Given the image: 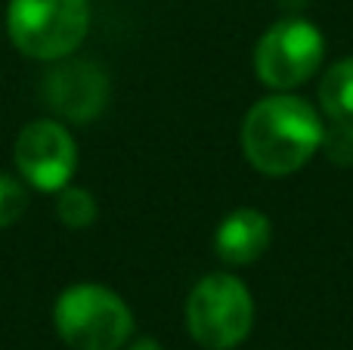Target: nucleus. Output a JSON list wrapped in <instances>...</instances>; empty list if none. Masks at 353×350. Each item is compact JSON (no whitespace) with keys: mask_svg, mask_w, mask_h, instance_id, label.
<instances>
[{"mask_svg":"<svg viewBox=\"0 0 353 350\" xmlns=\"http://www.w3.org/2000/svg\"><path fill=\"white\" fill-rule=\"evenodd\" d=\"M323 118L301 96L276 93L251 105L242 124V149L267 177L294 174L323 146Z\"/></svg>","mask_w":353,"mask_h":350,"instance_id":"obj_1","label":"nucleus"},{"mask_svg":"<svg viewBox=\"0 0 353 350\" xmlns=\"http://www.w3.org/2000/svg\"><path fill=\"white\" fill-rule=\"evenodd\" d=\"M56 332L74 350H121L134 332L130 307L103 285H72L53 307Z\"/></svg>","mask_w":353,"mask_h":350,"instance_id":"obj_2","label":"nucleus"},{"mask_svg":"<svg viewBox=\"0 0 353 350\" xmlns=\"http://www.w3.org/2000/svg\"><path fill=\"white\" fill-rule=\"evenodd\" d=\"M90 28L87 0H10L6 31L25 56L65 59Z\"/></svg>","mask_w":353,"mask_h":350,"instance_id":"obj_3","label":"nucleus"},{"mask_svg":"<svg viewBox=\"0 0 353 350\" xmlns=\"http://www.w3.org/2000/svg\"><path fill=\"white\" fill-rule=\"evenodd\" d=\"M186 322L205 350H232L254 326V301L242 279L211 273L192 289L186 301Z\"/></svg>","mask_w":353,"mask_h":350,"instance_id":"obj_4","label":"nucleus"},{"mask_svg":"<svg viewBox=\"0 0 353 350\" xmlns=\"http://www.w3.org/2000/svg\"><path fill=\"white\" fill-rule=\"evenodd\" d=\"M325 41L307 19H282L261 37L254 50L257 78L273 90H292L319 72Z\"/></svg>","mask_w":353,"mask_h":350,"instance_id":"obj_5","label":"nucleus"},{"mask_svg":"<svg viewBox=\"0 0 353 350\" xmlns=\"http://www.w3.org/2000/svg\"><path fill=\"white\" fill-rule=\"evenodd\" d=\"M19 174L41 192H59L78 167V146L59 121H34L16 140Z\"/></svg>","mask_w":353,"mask_h":350,"instance_id":"obj_6","label":"nucleus"},{"mask_svg":"<svg viewBox=\"0 0 353 350\" xmlns=\"http://www.w3.org/2000/svg\"><path fill=\"white\" fill-rule=\"evenodd\" d=\"M43 96L68 121H93L109 103V78L93 62H65L47 74Z\"/></svg>","mask_w":353,"mask_h":350,"instance_id":"obj_7","label":"nucleus"},{"mask_svg":"<svg viewBox=\"0 0 353 350\" xmlns=\"http://www.w3.org/2000/svg\"><path fill=\"white\" fill-rule=\"evenodd\" d=\"M270 239H273L270 217L261 214L257 208H239L220 220L217 236H214V248H217L220 260H226L232 267H245L254 264L267 251Z\"/></svg>","mask_w":353,"mask_h":350,"instance_id":"obj_8","label":"nucleus"},{"mask_svg":"<svg viewBox=\"0 0 353 350\" xmlns=\"http://www.w3.org/2000/svg\"><path fill=\"white\" fill-rule=\"evenodd\" d=\"M319 105L332 121H353V56L341 59L319 81Z\"/></svg>","mask_w":353,"mask_h":350,"instance_id":"obj_9","label":"nucleus"},{"mask_svg":"<svg viewBox=\"0 0 353 350\" xmlns=\"http://www.w3.org/2000/svg\"><path fill=\"white\" fill-rule=\"evenodd\" d=\"M59 202H56V214L65 223L68 229H87L93 220H97V198L90 196L81 186H72V189H59Z\"/></svg>","mask_w":353,"mask_h":350,"instance_id":"obj_10","label":"nucleus"},{"mask_svg":"<svg viewBox=\"0 0 353 350\" xmlns=\"http://www.w3.org/2000/svg\"><path fill=\"white\" fill-rule=\"evenodd\" d=\"M319 152H325V158L335 165L353 167V121H332V127L323 130Z\"/></svg>","mask_w":353,"mask_h":350,"instance_id":"obj_11","label":"nucleus"},{"mask_svg":"<svg viewBox=\"0 0 353 350\" xmlns=\"http://www.w3.org/2000/svg\"><path fill=\"white\" fill-rule=\"evenodd\" d=\"M25 205H28V196L22 183L10 174H0V229L12 227L25 214Z\"/></svg>","mask_w":353,"mask_h":350,"instance_id":"obj_12","label":"nucleus"},{"mask_svg":"<svg viewBox=\"0 0 353 350\" xmlns=\"http://www.w3.org/2000/svg\"><path fill=\"white\" fill-rule=\"evenodd\" d=\"M128 350H161V344L152 338H143V341H137V344H130Z\"/></svg>","mask_w":353,"mask_h":350,"instance_id":"obj_13","label":"nucleus"}]
</instances>
